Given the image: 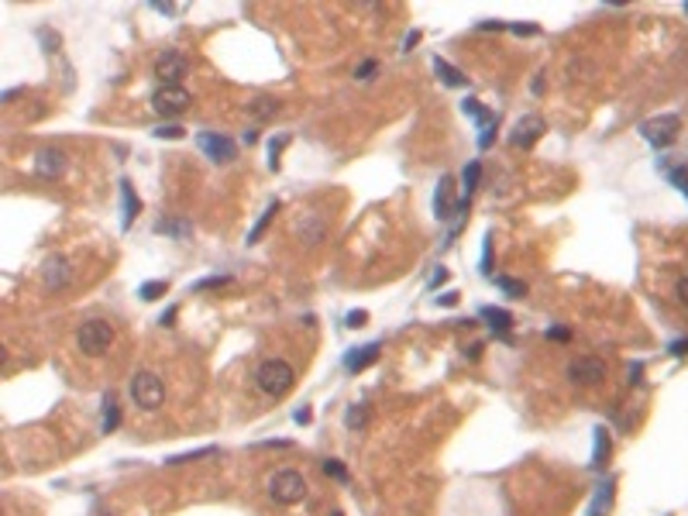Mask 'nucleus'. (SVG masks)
I'll list each match as a JSON object with an SVG mask.
<instances>
[{"mask_svg": "<svg viewBox=\"0 0 688 516\" xmlns=\"http://www.w3.org/2000/svg\"><path fill=\"white\" fill-rule=\"evenodd\" d=\"M255 386L265 393V396H286L296 386V368L286 362V358H265L255 372Z\"/></svg>", "mask_w": 688, "mask_h": 516, "instance_id": "nucleus-1", "label": "nucleus"}, {"mask_svg": "<svg viewBox=\"0 0 688 516\" xmlns=\"http://www.w3.org/2000/svg\"><path fill=\"white\" fill-rule=\"evenodd\" d=\"M678 134H682V117L678 114H658V117H647L640 124V138L647 145H654L658 152L668 148V145H675Z\"/></svg>", "mask_w": 688, "mask_h": 516, "instance_id": "nucleus-2", "label": "nucleus"}, {"mask_svg": "<svg viewBox=\"0 0 688 516\" xmlns=\"http://www.w3.org/2000/svg\"><path fill=\"white\" fill-rule=\"evenodd\" d=\"M76 344H80L83 355L100 358V355H107L110 344H114V327H110L107 320H83L80 330H76Z\"/></svg>", "mask_w": 688, "mask_h": 516, "instance_id": "nucleus-3", "label": "nucleus"}, {"mask_svg": "<svg viewBox=\"0 0 688 516\" xmlns=\"http://www.w3.org/2000/svg\"><path fill=\"white\" fill-rule=\"evenodd\" d=\"M269 496H272L279 506H296V503H303V496H306V479H303L296 468H283V472H276V475L269 479Z\"/></svg>", "mask_w": 688, "mask_h": 516, "instance_id": "nucleus-4", "label": "nucleus"}, {"mask_svg": "<svg viewBox=\"0 0 688 516\" xmlns=\"http://www.w3.org/2000/svg\"><path fill=\"white\" fill-rule=\"evenodd\" d=\"M131 400L141 407V410H159L162 400H166V386L155 372H134L131 375Z\"/></svg>", "mask_w": 688, "mask_h": 516, "instance_id": "nucleus-5", "label": "nucleus"}, {"mask_svg": "<svg viewBox=\"0 0 688 516\" xmlns=\"http://www.w3.org/2000/svg\"><path fill=\"white\" fill-rule=\"evenodd\" d=\"M155 76L162 80V87H179V80L190 76V55L179 48H162L155 59Z\"/></svg>", "mask_w": 688, "mask_h": 516, "instance_id": "nucleus-6", "label": "nucleus"}, {"mask_svg": "<svg viewBox=\"0 0 688 516\" xmlns=\"http://www.w3.org/2000/svg\"><path fill=\"white\" fill-rule=\"evenodd\" d=\"M197 145H200V152L210 162H217V166H227V162L238 159V141L227 138V134H220V131H200Z\"/></svg>", "mask_w": 688, "mask_h": 516, "instance_id": "nucleus-7", "label": "nucleus"}, {"mask_svg": "<svg viewBox=\"0 0 688 516\" xmlns=\"http://www.w3.org/2000/svg\"><path fill=\"white\" fill-rule=\"evenodd\" d=\"M190 103H193V97H190L186 87H159L152 94V110L162 114V117H179Z\"/></svg>", "mask_w": 688, "mask_h": 516, "instance_id": "nucleus-8", "label": "nucleus"}, {"mask_svg": "<svg viewBox=\"0 0 688 516\" xmlns=\"http://www.w3.org/2000/svg\"><path fill=\"white\" fill-rule=\"evenodd\" d=\"M544 131H547V124H544L540 114H523V117L513 124L509 145H513V148H533V145L544 138Z\"/></svg>", "mask_w": 688, "mask_h": 516, "instance_id": "nucleus-9", "label": "nucleus"}, {"mask_svg": "<svg viewBox=\"0 0 688 516\" xmlns=\"http://www.w3.org/2000/svg\"><path fill=\"white\" fill-rule=\"evenodd\" d=\"M568 379L575 382V386H599L602 379H606V362L602 358H595V355H582V358H575L572 365H568Z\"/></svg>", "mask_w": 688, "mask_h": 516, "instance_id": "nucleus-10", "label": "nucleus"}, {"mask_svg": "<svg viewBox=\"0 0 688 516\" xmlns=\"http://www.w3.org/2000/svg\"><path fill=\"white\" fill-rule=\"evenodd\" d=\"M465 206H468V200H455V183H451V176H441L437 193H434V213H437V220L461 217Z\"/></svg>", "mask_w": 688, "mask_h": 516, "instance_id": "nucleus-11", "label": "nucleus"}, {"mask_svg": "<svg viewBox=\"0 0 688 516\" xmlns=\"http://www.w3.org/2000/svg\"><path fill=\"white\" fill-rule=\"evenodd\" d=\"M461 110H465L468 117L479 121V131H482V134H479V148H489L492 141H495V114H492L489 107H482L475 97L461 100Z\"/></svg>", "mask_w": 688, "mask_h": 516, "instance_id": "nucleus-12", "label": "nucleus"}, {"mask_svg": "<svg viewBox=\"0 0 688 516\" xmlns=\"http://www.w3.org/2000/svg\"><path fill=\"white\" fill-rule=\"evenodd\" d=\"M35 172H38L42 179H59V176L66 172V155H62L59 148H42V152L35 155Z\"/></svg>", "mask_w": 688, "mask_h": 516, "instance_id": "nucleus-13", "label": "nucleus"}, {"mask_svg": "<svg viewBox=\"0 0 688 516\" xmlns=\"http://www.w3.org/2000/svg\"><path fill=\"white\" fill-rule=\"evenodd\" d=\"M42 276H45V286H48V290H66V286L73 283V265H69L62 255H52V258L45 262Z\"/></svg>", "mask_w": 688, "mask_h": 516, "instance_id": "nucleus-14", "label": "nucleus"}, {"mask_svg": "<svg viewBox=\"0 0 688 516\" xmlns=\"http://www.w3.org/2000/svg\"><path fill=\"white\" fill-rule=\"evenodd\" d=\"M379 351H382L379 341H372V344H365V348H355V351H348L344 368H348V372H365L372 362H379Z\"/></svg>", "mask_w": 688, "mask_h": 516, "instance_id": "nucleus-15", "label": "nucleus"}, {"mask_svg": "<svg viewBox=\"0 0 688 516\" xmlns=\"http://www.w3.org/2000/svg\"><path fill=\"white\" fill-rule=\"evenodd\" d=\"M121 210H124V217H121V227L127 231V227L134 224L138 210H141V200L134 197V186H131V179H121Z\"/></svg>", "mask_w": 688, "mask_h": 516, "instance_id": "nucleus-16", "label": "nucleus"}, {"mask_svg": "<svg viewBox=\"0 0 688 516\" xmlns=\"http://www.w3.org/2000/svg\"><path fill=\"white\" fill-rule=\"evenodd\" d=\"M245 110H248V117L252 121H272V117H279V100L276 97H252V100L245 103Z\"/></svg>", "mask_w": 688, "mask_h": 516, "instance_id": "nucleus-17", "label": "nucleus"}, {"mask_svg": "<svg viewBox=\"0 0 688 516\" xmlns=\"http://www.w3.org/2000/svg\"><path fill=\"white\" fill-rule=\"evenodd\" d=\"M434 73H437V76H441V83H444V87H451V90L468 87V76H465L461 69H455V66H451L448 59H441V55L434 59Z\"/></svg>", "mask_w": 688, "mask_h": 516, "instance_id": "nucleus-18", "label": "nucleus"}, {"mask_svg": "<svg viewBox=\"0 0 688 516\" xmlns=\"http://www.w3.org/2000/svg\"><path fill=\"white\" fill-rule=\"evenodd\" d=\"M155 234H173L176 241H186L193 234V224L186 217H162V220H155Z\"/></svg>", "mask_w": 688, "mask_h": 516, "instance_id": "nucleus-19", "label": "nucleus"}, {"mask_svg": "<svg viewBox=\"0 0 688 516\" xmlns=\"http://www.w3.org/2000/svg\"><path fill=\"white\" fill-rule=\"evenodd\" d=\"M324 234H327V220H324L320 213H306V217L299 220V238H303L306 244L324 241Z\"/></svg>", "mask_w": 688, "mask_h": 516, "instance_id": "nucleus-20", "label": "nucleus"}, {"mask_svg": "<svg viewBox=\"0 0 688 516\" xmlns=\"http://www.w3.org/2000/svg\"><path fill=\"white\" fill-rule=\"evenodd\" d=\"M482 320H489V327L502 337V341H509V327H513V313L509 310H499V307H482L479 313Z\"/></svg>", "mask_w": 688, "mask_h": 516, "instance_id": "nucleus-21", "label": "nucleus"}, {"mask_svg": "<svg viewBox=\"0 0 688 516\" xmlns=\"http://www.w3.org/2000/svg\"><path fill=\"white\" fill-rule=\"evenodd\" d=\"M612 489H616V482H612V479H606V482L595 489V496H592V506H589V516H602L609 506H612Z\"/></svg>", "mask_w": 688, "mask_h": 516, "instance_id": "nucleus-22", "label": "nucleus"}, {"mask_svg": "<svg viewBox=\"0 0 688 516\" xmlns=\"http://www.w3.org/2000/svg\"><path fill=\"white\" fill-rule=\"evenodd\" d=\"M117 423H121L117 396H114V393H107V396H103V423H100V430H103V434H114V430H117Z\"/></svg>", "mask_w": 688, "mask_h": 516, "instance_id": "nucleus-23", "label": "nucleus"}, {"mask_svg": "<svg viewBox=\"0 0 688 516\" xmlns=\"http://www.w3.org/2000/svg\"><path fill=\"white\" fill-rule=\"evenodd\" d=\"M595 434V447H592V468H602L606 465V458H609V430L606 427H595L592 430Z\"/></svg>", "mask_w": 688, "mask_h": 516, "instance_id": "nucleus-24", "label": "nucleus"}, {"mask_svg": "<svg viewBox=\"0 0 688 516\" xmlns=\"http://www.w3.org/2000/svg\"><path fill=\"white\" fill-rule=\"evenodd\" d=\"M276 213H279V200H272V204L265 206V213L255 220V227L248 231V244H258V241H262V234L269 231V224H272V217H276Z\"/></svg>", "mask_w": 688, "mask_h": 516, "instance_id": "nucleus-25", "label": "nucleus"}, {"mask_svg": "<svg viewBox=\"0 0 688 516\" xmlns=\"http://www.w3.org/2000/svg\"><path fill=\"white\" fill-rule=\"evenodd\" d=\"M365 423H369V407H365V403H355V407L344 410V427H348L351 434L365 430Z\"/></svg>", "mask_w": 688, "mask_h": 516, "instance_id": "nucleus-26", "label": "nucleus"}, {"mask_svg": "<svg viewBox=\"0 0 688 516\" xmlns=\"http://www.w3.org/2000/svg\"><path fill=\"white\" fill-rule=\"evenodd\" d=\"M479 179H482V162H479V159H472V162L465 166V172H461V190H465V200L475 193Z\"/></svg>", "mask_w": 688, "mask_h": 516, "instance_id": "nucleus-27", "label": "nucleus"}, {"mask_svg": "<svg viewBox=\"0 0 688 516\" xmlns=\"http://www.w3.org/2000/svg\"><path fill=\"white\" fill-rule=\"evenodd\" d=\"M489 279L509 296V300H523V296H527V283H520V279H509V276H489Z\"/></svg>", "mask_w": 688, "mask_h": 516, "instance_id": "nucleus-28", "label": "nucleus"}, {"mask_svg": "<svg viewBox=\"0 0 688 516\" xmlns=\"http://www.w3.org/2000/svg\"><path fill=\"white\" fill-rule=\"evenodd\" d=\"M166 293H169V283H166V279L145 283V286L138 290V296H141V300H148V303H152V300H159V296H166Z\"/></svg>", "mask_w": 688, "mask_h": 516, "instance_id": "nucleus-29", "label": "nucleus"}, {"mask_svg": "<svg viewBox=\"0 0 688 516\" xmlns=\"http://www.w3.org/2000/svg\"><path fill=\"white\" fill-rule=\"evenodd\" d=\"M206 454H217V447H213V444H206V447L186 451V454H173V458H166V465H183V461H197V458H206Z\"/></svg>", "mask_w": 688, "mask_h": 516, "instance_id": "nucleus-30", "label": "nucleus"}, {"mask_svg": "<svg viewBox=\"0 0 688 516\" xmlns=\"http://www.w3.org/2000/svg\"><path fill=\"white\" fill-rule=\"evenodd\" d=\"M286 145H290V134H279V138L269 141V169H279V155H283Z\"/></svg>", "mask_w": 688, "mask_h": 516, "instance_id": "nucleus-31", "label": "nucleus"}, {"mask_svg": "<svg viewBox=\"0 0 688 516\" xmlns=\"http://www.w3.org/2000/svg\"><path fill=\"white\" fill-rule=\"evenodd\" d=\"M220 286H231V276H206L193 283V293H203V290H220Z\"/></svg>", "mask_w": 688, "mask_h": 516, "instance_id": "nucleus-32", "label": "nucleus"}, {"mask_svg": "<svg viewBox=\"0 0 688 516\" xmlns=\"http://www.w3.org/2000/svg\"><path fill=\"white\" fill-rule=\"evenodd\" d=\"M155 138H169V141H179L183 134H186V127H179V124H159L155 131H152Z\"/></svg>", "mask_w": 688, "mask_h": 516, "instance_id": "nucleus-33", "label": "nucleus"}, {"mask_svg": "<svg viewBox=\"0 0 688 516\" xmlns=\"http://www.w3.org/2000/svg\"><path fill=\"white\" fill-rule=\"evenodd\" d=\"M324 475H330V479H337V482H348V468H344L337 458H327V461H324Z\"/></svg>", "mask_w": 688, "mask_h": 516, "instance_id": "nucleus-34", "label": "nucleus"}, {"mask_svg": "<svg viewBox=\"0 0 688 516\" xmlns=\"http://www.w3.org/2000/svg\"><path fill=\"white\" fill-rule=\"evenodd\" d=\"M376 73H379V62H376V59H365V62L355 69V80H365V83H369V80H376Z\"/></svg>", "mask_w": 688, "mask_h": 516, "instance_id": "nucleus-35", "label": "nucleus"}, {"mask_svg": "<svg viewBox=\"0 0 688 516\" xmlns=\"http://www.w3.org/2000/svg\"><path fill=\"white\" fill-rule=\"evenodd\" d=\"M668 179H671V183H675V186H678V190L688 197V169H685V166H678V169H668Z\"/></svg>", "mask_w": 688, "mask_h": 516, "instance_id": "nucleus-36", "label": "nucleus"}, {"mask_svg": "<svg viewBox=\"0 0 688 516\" xmlns=\"http://www.w3.org/2000/svg\"><path fill=\"white\" fill-rule=\"evenodd\" d=\"M152 10H159V14H183L186 3H152Z\"/></svg>", "mask_w": 688, "mask_h": 516, "instance_id": "nucleus-37", "label": "nucleus"}, {"mask_svg": "<svg viewBox=\"0 0 688 516\" xmlns=\"http://www.w3.org/2000/svg\"><path fill=\"white\" fill-rule=\"evenodd\" d=\"M365 320H369L365 310H351V313H348V327H365Z\"/></svg>", "mask_w": 688, "mask_h": 516, "instance_id": "nucleus-38", "label": "nucleus"}, {"mask_svg": "<svg viewBox=\"0 0 688 516\" xmlns=\"http://www.w3.org/2000/svg\"><path fill=\"white\" fill-rule=\"evenodd\" d=\"M489 258H492V238L486 234V241H482V272L489 276Z\"/></svg>", "mask_w": 688, "mask_h": 516, "instance_id": "nucleus-39", "label": "nucleus"}, {"mask_svg": "<svg viewBox=\"0 0 688 516\" xmlns=\"http://www.w3.org/2000/svg\"><path fill=\"white\" fill-rule=\"evenodd\" d=\"M547 337H551V341H568V337H572V330H568V327H551V330H547Z\"/></svg>", "mask_w": 688, "mask_h": 516, "instance_id": "nucleus-40", "label": "nucleus"}, {"mask_svg": "<svg viewBox=\"0 0 688 516\" xmlns=\"http://www.w3.org/2000/svg\"><path fill=\"white\" fill-rule=\"evenodd\" d=\"M509 31H516V35H537L540 28L537 24H509Z\"/></svg>", "mask_w": 688, "mask_h": 516, "instance_id": "nucleus-41", "label": "nucleus"}, {"mask_svg": "<svg viewBox=\"0 0 688 516\" xmlns=\"http://www.w3.org/2000/svg\"><path fill=\"white\" fill-rule=\"evenodd\" d=\"M437 303H441V307H455V303H458V293H455V290H448V293H441V296H437Z\"/></svg>", "mask_w": 688, "mask_h": 516, "instance_id": "nucleus-42", "label": "nucleus"}, {"mask_svg": "<svg viewBox=\"0 0 688 516\" xmlns=\"http://www.w3.org/2000/svg\"><path fill=\"white\" fill-rule=\"evenodd\" d=\"M678 300H682V307H688V276L678 279Z\"/></svg>", "mask_w": 688, "mask_h": 516, "instance_id": "nucleus-43", "label": "nucleus"}, {"mask_svg": "<svg viewBox=\"0 0 688 516\" xmlns=\"http://www.w3.org/2000/svg\"><path fill=\"white\" fill-rule=\"evenodd\" d=\"M441 283H448V269H444V265H441V269L434 272V279H430V290H437Z\"/></svg>", "mask_w": 688, "mask_h": 516, "instance_id": "nucleus-44", "label": "nucleus"}, {"mask_svg": "<svg viewBox=\"0 0 688 516\" xmlns=\"http://www.w3.org/2000/svg\"><path fill=\"white\" fill-rule=\"evenodd\" d=\"M416 42H420V31H409V35L403 38V52H409V48L416 45Z\"/></svg>", "mask_w": 688, "mask_h": 516, "instance_id": "nucleus-45", "label": "nucleus"}, {"mask_svg": "<svg viewBox=\"0 0 688 516\" xmlns=\"http://www.w3.org/2000/svg\"><path fill=\"white\" fill-rule=\"evenodd\" d=\"M668 351H671V355H688V337H685V341H675Z\"/></svg>", "mask_w": 688, "mask_h": 516, "instance_id": "nucleus-46", "label": "nucleus"}, {"mask_svg": "<svg viewBox=\"0 0 688 516\" xmlns=\"http://www.w3.org/2000/svg\"><path fill=\"white\" fill-rule=\"evenodd\" d=\"M310 416H313V413H310V407H303V410H296V413H293L296 423H310Z\"/></svg>", "mask_w": 688, "mask_h": 516, "instance_id": "nucleus-47", "label": "nucleus"}, {"mask_svg": "<svg viewBox=\"0 0 688 516\" xmlns=\"http://www.w3.org/2000/svg\"><path fill=\"white\" fill-rule=\"evenodd\" d=\"M241 141H245V145H255V141H258V131H255V127H248V131L241 134Z\"/></svg>", "mask_w": 688, "mask_h": 516, "instance_id": "nucleus-48", "label": "nucleus"}, {"mask_svg": "<svg viewBox=\"0 0 688 516\" xmlns=\"http://www.w3.org/2000/svg\"><path fill=\"white\" fill-rule=\"evenodd\" d=\"M640 375H644V365H640V362H637V365H633V368H630V382H633V386H637V382H640Z\"/></svg>", "mask_w": 688, "mask_h": 516, "instance_id": "nucleus-49", "label": "nucleus"}, {"mask_svg": "<svg viewBox=\"0 0 688 516\" xmlns=\"http://www.w3.org/2000/svg\"><path fill=\"white\" fill-rule=\"evenodd\" d=\"M173 320H176V307H169L166 313H162V320L159 323H166V327H173Z\"/></svg>", "mask_w": 688, "mask_h": 516, "instance_id": "nucleus-50", "label": "nucleus"}, {"mask_svg": "<svg viewBox=\"0 0 688 516\" xmlns=\"http://www.w3.org/2000/svg\"><path fill=\"white\" fill-rule=\"evenodd\" d=\"M334 516H341V513H334Z\"/></svg>", "mask_w": 688, "mask_h": 516, "instance_id": "nucleus-51", "label": "nucleus"}, {"mask_svg": "<svg viewBox=\"0 0 688 516\" xmlns=\"http://www.w3.org/2000/svg\"><path fill=\"white\" fill-rule=\"evenodd\" d=\"M685 10H688V3H685Z\"/></svg>", "mask_w": 688, "mask_h": 516, "instance_id": "nucleus-52", "label": "nucleus"}]
</instances>
